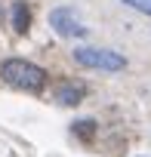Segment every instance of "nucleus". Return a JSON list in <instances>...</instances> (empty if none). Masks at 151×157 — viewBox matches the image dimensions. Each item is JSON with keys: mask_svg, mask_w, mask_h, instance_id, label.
I'll return each instance as SVG.
<instances>
[{"mask_svg": "<svg viewBox=\"0 0 151 157\" xmlns=\"http://www.w3.org/2000/svg\"><path fill=\"white\" fill-rule=\"evenodd\" d=\"M0 77L10 86L25 90V93H40L46 86V71L34 62H25V59H6L0 65Z\"/></svg>", "mask_w": 151, "mask_h": 157, "instance_id": "f257e3e1", "label": "nucleus"}, {"mask_svg": "<svg viewBox=\"0 0 151 157\" xmlns=\"http://www.w3.org/2000/svg\"><path fill=\"white\" fill-rule=\"evenodd\" d=\"M74 59L83 68H96V71H120L126 68V59L114 49H96V46H80L74 49Z\"/></svg>", "mask_w": 151, "mask_h": 157, "instance_id": "f03ea898", "label": "nucleus"}, {"mask_svg": "<svg viewBox=\"0 0 151 157\" xmlns=\"http://www.w3.org/2000/svg\"><path fill=\"white\" fill-rule=\"evenodd\" d=\"M49 25L59 37H87V28L77 22V16H74V10L68 6H59L49 13Z\"/></svg>", "mask_w": 151, "mask_h": 157, "instance_id": "7ed1b4c3", "label": "nucleus"}, {"mask_svg": "<svg viewBox=\"0 0 151 157\" xmlns=\"http://www.w3.org/2000/svg\"><path fill=\"white\" fill-rule=\"evenodd\" d=\"M28 25H31V10H28L25 3H13V28H16L19 34H25Z\"/></svg>", "mask_w": 151, "mask_h": 157, "instance_id": "20e7f679", "label": "nucleus"}, {"mask_svg": "<svg viewBox=\"0 0 151 157\" xmlns=\"http://www.w3.org/2000/svg\"><path fill=\"white\" fill-rule=\"evenodd\" d=\"M56 99H59L62 105H77V102L83 99V90H80V86H62Z\"/></svg>", "mask_w": 151, "mask_h": 157, "instance_id": "39448f33", "label": "nucleus"}, {"mask_svg": "<svg viewBox=\"0 0 151 157\" xmlns=\"http://www.w3.org/2000/svg\"><path fill=\"white\" fill-rule=\"evenodd\" d=\"M74 132H77L83 142H90L93 132H96V123H93V120H77V123H74Z\"/></svg>", "mask_w": 151, "mask_h": 157, "instance_id": "423d86ee", "label": "nucleus"}, {"mask_svg": "<svg viewBox=\"0 0 151 157\" xmlns=\"http://www.w3.org/2000/svg\"><path fill=\"white\" fill-rule=\"evenodd\" d=\"M120 3H126V6H133V10H139V13L151 16V0H120Z\"/></svg>", "mask_w": 151, "mask_h": 157, "instance_id": "0eeeda50", "label": "nucleus"}]
</instances>
